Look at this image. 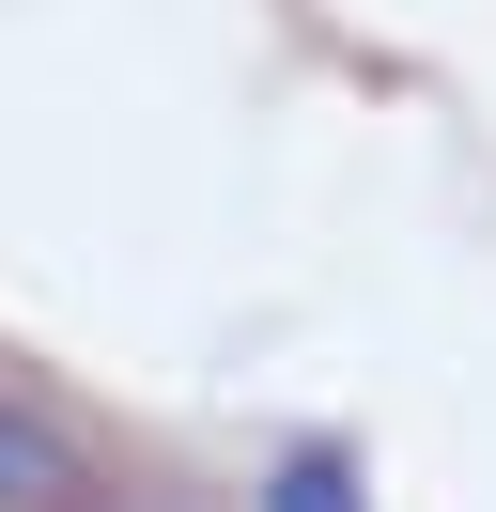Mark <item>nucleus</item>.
<instances>
[{
	"label": "nucleus",
	"instance_id": "1",
	"mask_svg": "<svg viewBox=\"0 0 496 512\" xmlns=\"http://www.w3.org/2000/svg\"><path fill=\"white\" fill-rule=\"evenodd\" d=\"M0 512H93V466L31 388H0Z\"/></svg>",
	"mask_w": 496,
	"mask_h": 512
},
{
	"label": "nucleus",
	"instance_id": "2",
	"mask_svg": "<svg viewBox=\"0 0 496 512\" xmlns=\"http://www.w3.org/2000/svg\"><path fill=\"white\" fill-rule=\"evenodd\" d=\"M248 512H372V497H357V450H341V435H295V450L264 466Z\"/></svg>",
	"mask_w": 496,
	"mask_h": 512
},
{
	"label": "nucleus",
	"instance_id": "3",
	"mask_svg": "<svg viewBox=\"0 0 496 512\" xmlns=\"http://www.w3.org/2000/svg\"><path fill=\"white\" fill-rule=\"evenodd\" d=\"M93 512H186V497H171V481H140V497H93Z\"/></svg>",
	"mask_w": 496,
	"mask_h": 512
}]
</instances>
